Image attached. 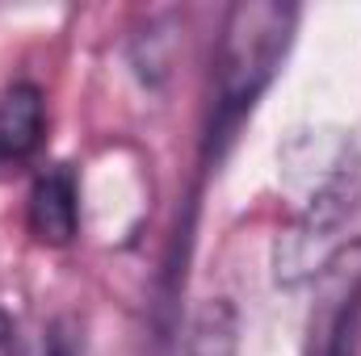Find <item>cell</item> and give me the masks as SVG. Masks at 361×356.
<instances>
[{
	"mask_svg": "<svg viewBox=\"0 0 361 356\" xmlns=\"http://www.w3.org/2000/svg\"><path fill=\"white\" fill-rule=\"evenodd\" d=\"M294 8L281 4H240L227 17V38H223V59H219V89L227 109L252 105V96L265 89L273 76L286 34H290Z\"/></svg>",
	"mask_w": 361,
	"mask_h": 356,
	"instance_id": "obj_2",
	"label": "cell"
},
{
	"mask_svg": "<svg viewBox=\"0 0 361 356\" xmlns=\"http://www.w3.org/2000/svg\"><path fill=\"white\" fill-rule=\"evenodd\" d=\"M25 218H30V231L38 243H51V248L72 243V235L80 227V184L68 164H55L34 180Z\"/></svg>",
	"mask_w": 361,
	"mask_h": 356,
	"instance_id": "obj_3",
	"label": "cell"
},
{
	"mask_svg": "<svg viewBox=\"0 0 361 356\" xmlns=\"http://www.w3.org/2000/svg\"><path fill=\"white\" fill-rule=\"evenodd\" d=\"M47 134V105L34 84L0 89V168L25 164Z\"/></svg>",
	"mask_w": 361,
	"mask_h": 356,
	"instance_id": "obj_4",
	"label": "cell"
},
{
	"mask_svg": "<svg viewBox=\"0 0 361 356\" xmlns=\"http://www.w3.org/2000/svg\"><path fill=\"white\" fill-rule=\"evenodd\" d=\"M8 336H13V331H8V319L0 314V356H8Z\"/></svg>",
	"mask_w": 361,
	"mask_h": 356,
	"instance_id": "obj_7",
	"label": "cell"
},
{
	"mask_svg": "<svg viewBox=\"0 0 361 356\" xmlns=\"http://www.w3.org/2000/svg\"><path fill=\"white\" fill-rule=\"evenodd\" d=\"M357 205H361V160L345 151L277 243V281L286 289L311 281L315 272H324L332 265V256L341 252V231L353 222Z\"/></svg>",
	"mask_w": 361,
	"mask_h": 356,
	"instance_id": "obj_1",
	"label": "cell"
},
{
	"mask_svg": "<svg viewBox=\"0 0 361 356\" xmlns=\"http://www.w3.org/2000/svg\"><path fill=\"white\" fill-rule=\"evenodd\" d=\"M353 306H357V289L349 298H341L315 327H311V356H345V327L353 319Z\"/></svg>",
	"mask_w": 361,
	"mask_h": 356,
	"instance_id": "obj_6",
	"label": "cell"
},
{
	"mask_svg": "<svg viewBox=\"0 0 361 356\" xmlns=\"http://www.w3.org/2000/svg\"><path fill=\"white\" fill-rule=\"evenodd\" d=\"M189 356H235V314L227 302H210L197 314Z\"/></svg>",
	"mask_w": 361,
	"mask_h": 356,
	"instance_id": "obj_5",
	"label": "cell"
}]
</instances>
